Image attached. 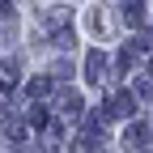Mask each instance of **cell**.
<instances>
[{
    "instance_id": "3",
    "label": "cell",
    "mask_w": 153,
    "mask_h": 153,
    "mask_svg": "<svg viewBox=\"0 0 153 153\" xmlns=\"http://www.w3.org/2000/svg\"><path fill=\"white\" fill-rule=\"evenodd\" d=\"M145 22V4L140 0H128V26H140Z\"/></svg>"
},
{
    "instance_id": "4",
    "label": "cell",
    "mask_w": 153,
    "mask_h": 153,
    "mask_svg": "<svg viewBox=\"0 0 153 153\" xmlns=\"http://www.w3.org/2000/svg\"><path fill=\"white\" fill-rule=\"evenodd\" d=\"M47 89H51V81H47V76H38V81H30V98H43Z\"/></svg>"
},
{
    "instance_id": "2",
    "label": "cell",
    "mask_w": 153,
    "mask_h": 153,
    "mask_svg": "<svg viewBox=\"0 0 153 153\" xmlns=\"http://www.w3.org/2000/svg\"><path fill=\"white\" fill-rule=\"evenodd\" d=\"M60 115L76 119V115H81V94H64V98H60Z\"/></svg>"
},
{
    "instance_id": "5",
    "label": "cell",
    "mask_w": 153,
    "mask_h": 153,
    "mask_svg": "<svg viewBox=\"0 0 153 153\" xmlns=\"http://www.w3.org/2000/svg\"><path fill=\"white\" fill-rule=\"evenodd\" d=\"M17 81V68L13 64H0V85H13Z\"/></svg>"
},
{
    "instance_id": "7",
    "label": "cell",
    "mask_w": 153,
    "mask_h": 153,
    "mask_svg": "<svg viewBox=\"0 0 153 153\" xmlns=\"http://www.w3.org/2000/svg\"><path fill=\"white\" fill-rule=\"evenodd\" d=\"M0 123H9V111H4V106H0Z\"/></svg>"
},
{
    "instance_id": "6",
    "label": "cell",
    "mask_w": 153,
    "mask_h": 153,
    "mask_svg": "<svg viewBox=\"0 0 153 153\" xmlns=\"http://www.w3.org/2000/svg\"><path fill=\"white\" fill-rule=\"evenodd\" d=\"M30 123H34V128H43V123H47V111H43V106H34V111H30Z\"/></svg>"
},
{
    "instance_id": "1",
    "label": "cell",
    "mask_w": 153,
    "mask_h": 153,
    "mask_svg": "<svg viewBox=\"0 0 153 153\" xmlns=\"http://www.w3.org/2000/svg\"><path fill=\"white\" fill-rule=\"evenodd\" d=\"M85 72H89V81H106V55L102 51H89V60H85Z\"/></svg>"
},
{
    "instance_id": "8",
    "label": "cell",
    "mask_w": 153,
    "mask_h": 153,
    "mask_svg": "<svg viewBox=\"0 0 153 153\" xmlns=\"http://www.w3.org/2000/svg\"><path fill=\"white\" fill-rule=\"evenodd\" d=\"M149 72H153V64H149Z\"/></svg>"
}]
</instances>
